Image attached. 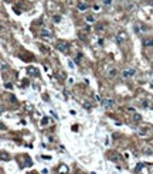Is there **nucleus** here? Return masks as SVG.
Wrapping results in <instances>:
<instances>
[{"instance_id":"2","label":"nucleus","mask_w":153,"mask_h":174,"mask_svg":"<svg viewBox=\"0 0 153 174\" xmlns=\"http://www.w3.org/2000/svg\"><path fill=\"white\" fill-rule=\"evenodd\" d=\"M135 74H136L135 68H128V70H125L122 72V77L123 78H132V77H135Z\"/></svg>"},{"instance_id":"11","label":"nucleus","mask_w":153,"mask_h":174,"mask_svg":"<svg viewBox=\"0 0 153 174\" xmlns=\"http://www.w3.org/2000/svg\"><path fill=\"white\" fill-rule=\"evenodd\" d=\"M133 120H136V122H140V120H142V116H140L139 113H135V115H133Z\"/></svg>"},{"instance_id":"19","label":"nucleus","mask_w":153,"mask_h":174,"mask_svg":"<svg viewBox=\"0 0 153 174\" xmlns=\"http://www.w3.org/2000/svg\"><path fill=\"white\" fill-rule=\"evenodd\" d=\"M67 3H70V4H72V3H74V0H65Z\"/></svg>"},{"instance_id":"7","label":"nucleus","mask_w":153,"mask_h":174,"mask_svg":"<svg viewBox=\"0 0 153 174\" xmlns=\"http://www.w3.org/2000/svg\"><path fill=\"white\" fill-rule=\"evenodd\" d=\"M87 9H88V4H87V3H84V1H81V3L78 4V10H79V11H85Z\"/></svg>"},{"instance_id":"12","label":"nucleus","mask_w":153,"mask_h":174,"mask_svg":"<svg viewBox=\"0 0 153 174\" xmlns=\"http://www.w3.org/2000/svg\"><path fill=\"white\" fill-rule=\"evenodd\" d=\"M139 135H140V136H145V135H148V129H146V127H142V129H140V130H139Z\"/></svg>"},{"instance_id":"10","label":"nucleus","mask_w":153,"mask_h":174,"mask_svg":"<svg viewBox=\"0 0 153 174\" xmlns=\"http://www.w3.org/2000/svg\"><path fill=\"white\" fill-rule=\"evenodd\" d=\"M0 159H1V160H9L10 156L7 154V153H4V152H0Z\"/></svg>"},{"instance_id":"1","label":"nucleus","mask_w":153,"mask_h":174,"mask_svg":"<svg viewBox=\"0 0 153 174\" xmlns=\"http://www.w3.org/2000/svg\"><path fill=\"white\" fill-rule=\"evenodd\" d=\"M40 35H41V38L45 40V41H51L53 40V31L48 30V28H43V30L40 31Z\"/></svg>"},{"instance_id":"17","label":"nucleus","mask_w":153,"mask_h":174,"mask_svg":"<svg viewBox=\"0 0 153 174\" xmlns=\"http://www.w3.org/2000/svg\"><path fill=\"white\" fill-rule=\"evenodd\" d=\"M6 67H7V65H6L4 62H1V64H0V68H1V70H4Z\"/></svg>"},{"instance_id":"13","label":"nucleus","mask_w":153,"mask_h":174,"mask_svg":"<svg viewBox=\"0 0 153 174\" xmlns=\"http://www.w3.org/2000/svg\"><path fill=\"white\" fill-rule=\"evenodd\" d=\"M87 21L88 23H94L95 21V17H94V16H87Z\"/></svg>"},{"instance_id":"3","label":"nucleus","mask_w":153,"mask_h":174,"mask_svg":"<svg viewBox=\"0 0 153 174\" xmlns=\"http://www.w3.org/2000/svg\"><path fill=\"white\" fill-rule=\"evenodd\" d=\"M55 48H57L58 51H61V52H67L68 51V44L64 43V41H60V43L55 44Z\"/></svg>"},{"instance_id":"15","label":"nucleus","mask_w":153,"mask_h":174,"mask_svg":"<svg viewBox=\"0 0 153 174\" xmlns=\"http://www.w3.org/2000/svg\"><path fill=\"white\" fill-rule=\"evenodd\" d=\"M6 129H7V127H6L4 125H3V123L0 122V130H6Z\"/></svg>"},{"instance_id":"6","label":"nucleus","mask_w":153,"mask_h":174,"mask_svg":"<svg viewBox=\"0 0 153 174\" xmlns=\"http://www.w3.org/2000/svg\"><path fill=\"white\" fill-rule=\"evenodd\" d=\"M143 45L145 47H153V38H145Z\"/></svg>"},{"instance_id":"8","label":"nucleus","mask_w":153,"mask_h":174,"mask_svg":"<svg viewBox=\"0 0 153 174\" xmlns=\"http://www.w3.org/2000/svg\"><path fill=\"white\" fill-rule=\"evenodd\" d=\"M109 159L111 160H114V161H119L121 160V156H119L118 153H112V154L109 156Z\"/></svg>"},{"instance_id":"5","label":"nucleus","mask_w":153,"mask_h":174,"mask_svg":"<svg viewBox=\"0 0 153 174\" xmlns=\"http://www.w3.org/2000/svg\"><path fill=\"white\" fill-rule=\"evenodd\" d=\"M114 100L112 99H104L102 100V105H104V106H105V108H111V106H114Z\"/></svg>"},{"instance_id":"18","label":"nucleus","mask_w":153,"mask_h":174,"mask_svg":"<svg viewBox=\"0 0 153 174\" xmlns=\"http://www.w3.org/2000/svg\"><path fill=\"white\" fill-rule=\"evenodd\" d=\"M41 123H43V125H47V123H48V119H43V120H41Z\"/></svg>"},{"instance_id":"14","label":"nucleus","mask_w":153,"mask_h":174,"mask_svg":"<svg viewBox=\"0 0 153 174\" xmlns=\"http://www.w3.org/2000/svg\"><path fill=\"white\" fill-rule=\"evenodd\" d=\"M112 1H114V0H104V4H105V6H111V4H112Z\"/></svg>"},{"instance_id":"16","label":"nucleus","mask_w":153,"mask_h":174,"mask_svg":"<svg viewBox=\"0 0 153 174\" xmlns=\"http://www.w3.org/2000/svg\"><path fill=\"white\" fill-rule=\"evenodd\" d=\"M60 20H61V17H60V16H55V17H54V21H55V23H58Z\"/></svg>"},{"instance_id":"9","label":"nucleus","mask_w":153,"mask_h":174,"mask_svg":"<svg viewBox=\"0 0 153 174\" xmlns=\"http://www.w3.org/2000/svg\"><path fill=\"white\" fill-rule=\"evenodd\" d=\"M109 78H115V77H116V75H118V70H116V68H112V70L109 71Z\"/></svg>"},{"instance_id":"4","label":"nucleus","mask_w":153,"mask_h":174,"mask_svg":"<svg viewBox=\"0 0 153 174\" xmlns=\"http://www.w3.org/2000/svg\"><path fill=\"white\" fill-rule=\"evenodd\" d=\"M125 40H126V34H125V33H119V34L116 35V41H118L119 44L123 43Z\"/></svg>"}]
</instances>
